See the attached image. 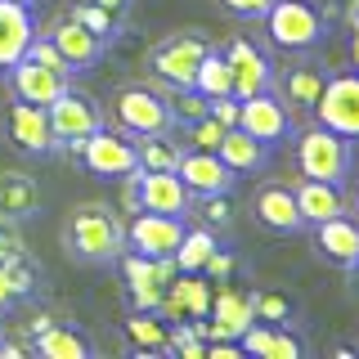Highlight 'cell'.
Segmentation results:
<instances>
[{"mask_svg":"<svg viewBox=\"0 0 359 359\" xmlns=\"http://www.w3.org/2000/svg\"><path fill=\"white\" fill-rule=\"evenodd\" d=\"M99 9H104V14L117 22L121 32H126V22H130V14H135V0H95Z\"/></svg>","mask_w":359,"mask_h":359,"instance_id":"cell-38","label":"cell"},{"mask_svg":"<svg viewBox=\"0 0 359 359\" xmlns=\"http://www.w3.org/2000/svg\"><path fill=\"white\" fill-rule=\"evenodd\" d=\"M9 287H14V301H27V297H36V287H41V269L27 261V256H18V261H9Z\"/></svg>","mask_w":359,"mask_h":359,"instance_id":"cell-31","label":"cell"},{"mask_svg":"<svg viewBox=\"0 0 359 359\" xmlns=\"http://www.w3.org/2000/svg\"><path fill=\"white\" fill-rule=\"evenodd\" d=\"M166 332H171V323H166L157 310H130V319H126V337L135 341V355H140V359H149V355H166Z\"/></svg>","mask_w":359,"mask_h":359,"instance_id":"cell-25","label":"cell"},{"mask_svg":"<svg viewBox=\"0 0 359 359\" xmlns=\"http://www.w3.org/2000/svg\"><path fill=\"white\" fill-rule=\"evenodd\" d=\"M32 355L41 359H95V341L72 328V323H50L45 332L32 337Z\"/></svg>","mask_w":359,"mask_h":359,"instance_id":"cell-24","label":"cell"},{"mask_svg":"<svg viewBox=\"0 0 359 359\" xmlns=\"http://www.w3.org/2000/svg\"><path fill=\"white\" fill-rule=\"evenodd\" d=\"M5 72H9V90H14V99H27V104H41V108L72 86V72H67V67L27 59V54H22L18 63H9Z\"/></svg>","mask_w":359,"mask_h":359,"instance_id":"cell-12","label":"cell"},{"mask_svg":"<svg viewBox=\"0 0 359 359\" xmlns=\"http://www.w3.org/2000/svg\"><path fill=\"white\" fill-rule=\"evenodd\" d=\"M76 162H81L90 175H99V180H126V175L140 171V149H135V140L126 130H112L104 121L95 135L81 140Z\"/></svg>","mask_w":359,"mask_h":359,"instance_id":"cell-6","label":"cell"},{"mask_svg":"<svg viewBox=\"0 0 359 359\" xmlns=\"http://www.w3.org/2000/svg\"><path fill=\"white\" fill-rule=\"evenodd\" d=\"M162 297H166V287H157V283H126L130 310H162Z\"/></svg>","mask_w":359,"mask_h":359,"instance_id":"cell-36","label":"cell"},{"mask_svg":"<svg viewBox=\"0 0 359 359\" xmlns=\"http://www.w3.org/2000/svg\"><path fill=\"white\" fill-rule=\"evenodd\" d=\"M135 149H140V171H175L184 144H175V135L166 130V135H140Z\"/></svg>","mask_w":359,"mask_h":359,"instance_id":"cell-27","label":"cell"},{"mask_svg":"<svg viewBox=\"0 0 359 359\" xmlns=\"http://www.w3.org/2000/svg\"><path fill=\"white\" fill-rule=\"evenodd\" d=\"M252 310H256V319H265V323H287L292 319V301L278 297V292H252Z\"/></svg>","mask_w":359,"mask_h":359,"instance_id":"cell-32","label":"cell"},{"mask_svg":"<svg viewBox=\"0 0 359 359\" xmlns=\"http://www.w3.org/2000/svg\"><path fill=\"white\" fill-rule=\"evenodd\" d=\"M5 135L18 153L27 157H50L54 153V130H50V112L41 104H27V99H14L5 112Z\"/></svg>","mask_w":359,"mask_h":359,"instance_id":"cell-13","label":"cell"},{"mask_svg":"<svg viewBox=\"0 0 359 359\" xmlns=\"http://www.w3.org/2000/svg\"><path fill=\"white\" fill-rule=\"evenodd\" d=\"M292 157H297V171L310 180H328V184H346V175L355 171V140L337 135L328 126H306L292 140Z\"/></svg>","mask_w":359,"mask_h":359,"instance_id":"cell-2","label":"cell"},{"mask_svg":"<svg viewBox=\"0 0 359 359\" xmlns=\"http://www.w3.org/2000/svg\"><path fill=\"white\" fill-rule=\"evenodd\" d=\"M252 216L261 229L269 233H306V220L297 211V198H292V184L283 180H269L252 194Z\"/></svg>","mask_w":359,"mask_h":359,"instance_id":"cell-17","label":"cell"},{"mask_svg":"<svg viewBox=\"0 0 359 359\" xmlns=\"http://www.w3.org/2000/svg\"><path fill=\"white\" fill-rule=\"evenodd\" d=\"M32 36H36L32 5H22V0H0V72L27 54Z\"/></svg>","mask_w":359,"mask_h":359,"instance_id":"cell-23","label":"cell"},{"mask_svg":"<svg viewBox=\"0 0 359 359\" xmlns=\"http://www.w3.org/2000/svg\"><path fill=\"white\" fill-rule=\"evenodd\" d=\"M194 90L198 95H207V99H216V95H233V81H229V63H224V54L211 45L207 54H202V63H198V76H194Z\"/></svg>","mask_w":359,"mask_h":359,"instance_id":"cell-29","label":"cell"},{"mask_svg":"<svg viewBox=\"0 0 359 359\" xmlns=\"http://www.w3.org/2000/svg\"><path fill=\"white\" fill-rule=\"evenodd\" d=\"M180 180L189 184V194L202 198V194H233L238 175L224 166V157L216 149H184L180 153Z\"/></svg>","mask_w":359,"mask_h":359,"instance_id":"cell-16","label":"cell"},{"mask_svg":"<svg viewBox=\"0 0 359 359\" xmlns=\"http://www.w3.org/2000/svg\"><path fill=\"white\" fill-rule=\"evenodd\" d=\"M50 41H54V50H59V59H63L67 72H90V67H99L104 54H108V41L95 36L90 27H81L72 14L59 18L50 27Z\"/></svg>","mask_w":359,"mask_h":359,"instance_id":"cell-15","label":"cell"},{"mask_svg":"<svg viewBox=\"0 0 359 359\" xmlns=\"http://www.w3.org/2000/svg\"><path fill=\"white\" fill-rule=\"evenodd\" d=\"M189 224L180 216H162V211H135L130 224H126V252H140V256H175L180 238H184Z\"/></svg>","mask_w":359,"mask_h":359,"instance_id":"cell-9","label":"cell"},{"mask_svg":"<svg viewBox=\"0 0 359 359\" xmlns=\"http://www.w3.org/2000/svg\"><path fill=\"white\" fill-rule=\"evenodd\" d=\"M238 126L247 135H256V140H265V144H283L292 135V108L283 104V95L269 86L252 99H238Z\"/></svg>","mask_w":359,"mask_h":359,"instance_id":"cell-11","label":"cell"},{"mask_svg":"<svg viewBox=\"0 0 359 359\" xmlns=\"http://www.w3.org/2000/svg\"><path fill=\"white\" fill-rule=\"evenodd\" d=\"M184 135H189V149H216L220 135H224V126L211 117V112H202L198 121H189V126H184Z\"/></svg>","mask_w":359,"mask_h":359,"instance_id":"cell-33","label":"cell"},{"mask_svg":"<svg viewBox=\"0 0 359 359\" xmlns=\"http://www.w3.org/2000/svg\"><path fill=\"white\" fill-rule=\"evenodd\" d=\"M220 5L229 9V14H238V18H261L274 0H220Z\"/></svg>","mask_w":359,"mask_h":359,"instance_id":"cell-39","label":"cell"},{"mask_svg":"<svg viewBox=\"0 0 359 359\" xmlns=\"http://www.w3.org/2000/svg\"><path fill=\"white\" fill-rule=\"evenodd\" d=\"M9 306H18V301H14V287H9V269L0 265V310H9Z\"/></svg>","mask_w":359,"mask_h":359,"instance_id":"cell-40","label":"cell"},{"mask_svg":"<svg viewBox=\"0 0 359 359\" xmlns=\"http://www.w3.org/2000/svg\"><path fill=\"white\" fill-rule=\"evenodd\" d=\"M45 207V194L36 184V175L27 171H0V220H14V224H27L36 220Z\"/></svg>","mask_w":359,"mask_h":359,"instance_id":"cell-21","label":"cell"},{"mask_svg":"<svg viewBox=\"0 0 359 359\" xmlns=\"http://www.w3.org/2000/svg\"><path fill=\"white\" fill-rule=\"evenodd\" d=\"M135 198H140V211H162V216L194 211V194L180 171H135Z\"/></svg>","mask_w":359,"mask_h":359,"instance_id":"cell-14","label":"cell"},{"mask_svg":"<svg viewBox=\"0 0 359 359\" xmlns=\"http://www.w3.org/2000/svg\"><path fill=\"white\" fill-rule=\"evenodd\" d=\"M323 81H328V76H323L319 67H297V72H287L283 76V104L297 108V112H314Z\"/></svg>","mask_w":359,"mask_h":359,"instance_id":"cell-28","label":"cell"},{"mask_svg":"<svg viewBox=\"0 0 359 359\" xmlns=\"http://www.w3.org/2000/svg\"><path fill=\"white\" fill-rule=\"evenodd\" d=\"M351 274H359V261H355V269H351Z\"/></svg>","mask_w":359,"mask_h":359,"instance_id":"cell-42","label":"cell"},{"mask_svg":"<svg viewBox=\"0 0 359 359\" xmlns=\"http://www.w3.org/2000/svg\"><path fill=\"white\" fill-rule=\"evenodd\" d=\"M207 112L220 121L224 130L238 126V99H233V95H216V99H207Z\"/></svg>","mask_w":359,"mask_h":359,"instance_id":"cell-37","label":"cell"},{"mask_svg":"<svg viewBox=\"0 0 359 359\" xmlns=\"http://www.w3.org/2000/svg\"><path fill=\"white\" fill-rule=\"evenodd\" d=\"M355 202H359V189H355Z\"/></svg>","mask_w":359,"mask_h":359,"instance_id":"cell-43","label":"cell"},{"mask_svg":"<svg viewBox=\"0 0 359 359\" xmlns=\"http://www.w3.org/2000/svg\"><path fill=\"white\" fill-rule=\"evenodd\" d=\"M211 323L207 328H198L202 341H220V337H229V341H238L247 323H256V310H252V292H238V287H220L216 297H211Z\"/></svg>","mask_w":359,"mask_h":359,"instance_id":"cell-18","label":"cell"},{"mask_svg":"<svg viewBox=\"0 0 359 359\" xmlns=\"http://www.w3.org/2000/svg\"><path fill=\"white\" fill-rule=\"evenodd\" d=\"M310 233H314V252H319L328 265L355 269V261H359V220L351 216V211L310 224Z\"/></svg>","mask_w":359,"mask_h":359,"instance_id":"cell-19","label":"cell"},{"mask_svg":"<svg viewBox=\"0 0 359 359\" xmlns=\"http://www.w3.org/2000/svg\"><path fill=\"white\" fill-rule=\"evenodd\" d=\"M314 121L346 135V140H359V72H337L323 81L319 104H314Z\"/></svg>","mask_w":359,"mask_h":359,"instance_id":"cell-8","label":"cell"},{"mask_svg":"<svg viewBox=\"0 0 359 359\" xmlns=\"http://www.w3.org/2000/svg\"><path fill=\"white\" fill-rule=\"evenodd\" d=\"M72 18L81 22V27H90V32H95V36H104L108 45L121 36V27H117V22H112V18H108V14H104V9H99V5H95V0H81V5L72 9Z\"/></svg>","mask_w":359,"mask_h":359,"instance_id":"cell-30","label":"cell"},{"mask_svg":"<svg viewBox=\"0 0 359 359\" xmlns=\"http://www.w3.org/2000/svg\"><path fill=\"white\" fill-rule=\"evenodd\" d=\"M59 243L72 265H117V256L126 252V224L112 202H81L67 211Z\"/></svg>","mask_w":359,"mask_h":359,"instance_id":"cell-1","label":"cell"},{"mask_svg":"<svg viewBox=\"0 0 359 359\" xmlns=\"http://www.w3.org/2000/svg\"><path fill=\"white\" fill-rule=\"evenodd\" d=\"M269 45L287 54H306L319 50L323 36H328V14H323L314 0H274V5L261 14Z\"/></svg>","mask_w":359,"mask_h":359,"instance_id":"cell-3","label":"cell"},{"mask_svg":"<svg viewBox=\"0 0 359 359\" xmlns=\"http://www.w3.org/2000/svg\"><path fill=\"white\" fill-rule=\"evenodd\" d=\"M112 121H117V130H126L130 140L175 130L171 99H166L162 90L144 86V81H130V86H121L117 95H112Z\"/></svg>","mask_w":359,"mask_h":359,"instance_id":"cell-4","label":"cell"},{"mask_svg":"<svg viewBox=\"0 0 359 359\" xmlns=\"http://www.w3.org/2000/svg\"><path fill=\"white\" fill-rule=\"evenodd\" d=\"M18 256H27V243H22V229L14 220H0V265L18 261Z\"/></svg>","mask_w":359,"mask_h":359,"instance_id":"cell-35","label":"cell"},{"mask_svg":"<svg viewBox=\"0 0 359 359\" xmlns=\"http://www.w3.org/2000/svg\"><path fill=\"white\" fill-rule=\"evenodd\" d=\"M207 50H211V41L202 36V32H175V36L157 41L153 50H149V67H153V72L162 76L171 90H189Z\"/></svg>","mask_w":359,"mask_h":359,"instance_id":"cell-7","label":"cell"},{"mask_svg":"<svg viewBox=\"0 0 359 359\" xmlns=\"http://www.w3.org/2000/svg\"><path fill=\"white\" fill-rule=\"evenodd\" d=\"M22 5H32V0H22Z\"/></svg>","mask_w":359,"mask_h":359,"instance_id":"cell-44","label":"cell"},{"mask_svg":"<svg viewBox=\"0 0 359 359\" xmlns=\"http://www.w3.org/2000/svg\"><path fill=\"white\" fill-rule=\"evenodd\" d=\"M292 198H297V211H301V220H306V229H310V224H319V220H332V216H341V211H351L341 184L310 180V175L292 180Z\"/></svg>","mask_w":359,"mask_h":359,"instance_id":"cell-20","label":"cell"},{"mask_svg":"<svg viewBox=\"0 0 359 359\" xmlns=\"http://www.w3.org/2000/svg\"><path fill=\"white\" fill-rule=\"evenodd\" d=\"M351 59H355V72H359V22L351 27Z\"/></svg>","mask_w":359,"mask_h":359,"instance_id":"cell-41","label":"cell"},{"mask_svg":"<svg viewBox=\"0 0 359 359\" xmlns=\"http://www.w3.org/2000/svg\"><path fill=\"white\" fill-rule=\"evenodd\" d=\"M211 252H220V243H216V233L202 224V229H184V238H180L171 261H175L180 274H202V265L211 261Z\"/></svg>","mask_w":359,"mask_h":359,"instance_id":"cell-26","label":"cell"},{"mask_svg":"<svg viewBox=\"0 0 359 359\" xmlns=\"http://www.w3.org/2000/svg\"><path fill=\"white\" fill-rule=\"evenodd\" d=\"M216 153L224 157V166H229V171L243 180V175L265 171V166H269V157H274V144H265V140H256V135H247L243 126H229V130L220 135Z\"/></svg>","mask_w":359,"mask_h":359,"instance_id":"cell-22","label":"cell"},{"mask_svg":"<svg viewBox=\"0 0 359 359\" xmlns=\"http://www.w3.org/2000/svg\"><path fill=\"white\" fill-rule=\"evenodd\" d=\"M45 112H50L54 149H63L72 162H76V149H81L86 135H95L99 126H104V104H99L90 90H76V86H67L59 99H50Z\"/></svg>","mask_w":359,"mask_h":359,"instance_id":"cell-5","label":"cell"},{"mask_svg":"<svg viewBox=\"0 0 359 359\" xmlns=\"http://www.w3.org/2000/svg\"><path fill=\"white\" fill-rule=\"evenodd\" d=\"M220 54H224V63H229L233 99H252V95H261V90H269V86H278V76H274V63H269V54H265V50H256L252 41L233 36V41L220 50Z\"/></svg>","mask_w":359,"mask_h":359,"instance_id":"cell-10","label":"cell"},{"mask_svg":"<svg viewBox=\"0 0 359 359\" xmlns=\"http://www.w3.org/2000/svg\"><path fill=\"white\" fill-rule=\"evenodd\" d=\"M171 112H175V126H189V121H198L202 112H207V95H198L194 86H189V90H175Z\"/></svg>","mask_w":359,"mask_h":359,"instance_id":"cell-34","label":"cell"}]
</instances>
